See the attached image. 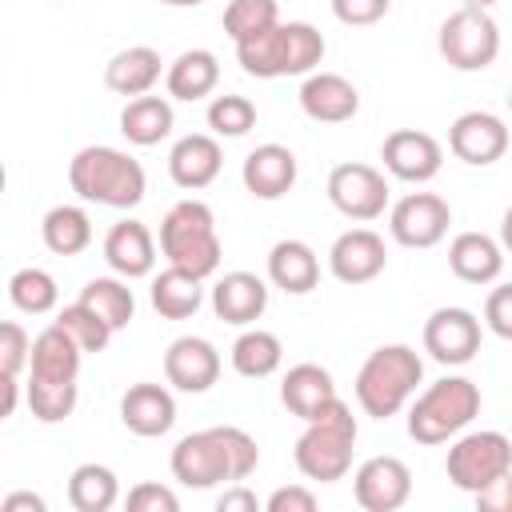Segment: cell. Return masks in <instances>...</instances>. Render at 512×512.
Here are the masks:
<instances>
[{
	"instance_id": "cell-52",
	"label": "cell",
	"mask_w": 512,
	"mask_h": 512,
	"mask_svg": "<svg viewBox=\"0 0 512 512\" xmlns=\"http://www.w3.org/2000/svg\"><path fill=\"white\" fill-rule=\"evenodd\" d=\"M160 4H168V8H200L204 0H160Z\"/></svg>"
},
{
	"instance_id": "cell-7",
	"label": "cell",
	"mask_w": 512,
	"mask_h": 512,
	"mask_svg": "<svg viewBox=\"0 0 512 512\" xmlns=\"http://www.w3.org/2000/svg\"><path fill=\"white\" fill-rule=\"evenodd\" d=\"M448 480L460 492H480L492 480H500L504 472H512V440L496 428H480V432H464L452 440L448 460H444Z\"/></svg>"
},
{
	"instance_id": "cell-30",
	"label": "cell",
	"mask_w": 512,
	"mask_h": 512,
	"mask_svg": "<svg viewBox=\"0 0 512 512\" xmlns=\"http://www.w3.org/2000/svg\"><path fill=\"white\" fill-rule=\"evenodd\" d=\"M148 300L152 308L164 316V320H188L196 316V308L204 304V280L184 272V268H164L160 276H152V288H148Z\"/></svg>"
},
{
	"instance_id": "cell-2",
	"label": "cell",
	"mask_w": 512,
	"mask_h": 512,
	"mask_svg": "<svg viewBox=\"0 0 512 512\" xmlns=\"http://www.w3.org/2000/svg\"><path fill=\"white\" fill-rule=\"evenodd\" d=\"M356 436H360L356 416H352V408L336 396L316 420L304 424V432H300V440H296V448H292V460H296L300 476H308V480H316V484H336V480H344L348 468H352Z\"/></svg>"
},
{
	"instance_id": "cell-42",
	"label": "cell",
	"mask_w": 512,
	"mask_h": 512,
	"mask_svg": "<svg viewBox=\"0 0 512 512\" xmlns=\"http://www.w3.org/2000/svg\"><path fill=\"white\" fill-rule=\"evenodd\" d=\"M28 356H32V336L16 320H4L0 324V372L20 376V368L28 364Z\"/></svg>"
},
{
	"instance_id": "cell-3",
	"label": "cell",
	"mask_w": 512,
	"mask_h": 512,
	"mask_svg": "<svg viewBox=\"0 0 512 512\" xmlns=\"http://www.w3.org/2000/svg\"><path fill=\"white\" fill-rule=\"evenodd\" d=\"M420 380H424V360L416 356V348L380 344L376 352H368V360L356 372V404L364 408V416L388 420L412 400Z\"/></svg>"
},
{
	"instance_id": "cell-10",
	"label": "cell",
	"mask_w": 512,
	"mask_h": 512,
	"mask_svg": "<svg viewBox=\"0 0 512 512\" xmlns=\"http://www.w3.org/2000/svg\"><path fill=\"white\" fill-rule=\"evenodd\" d=\"M328 200L348 220H376L388 208V180L372 164H336L328 172Z\"/></svg>"
},
{
	"instance_id": "cell-23",
	"label": "cell",
	"mask_w": 512,
	"mask_h": 512,
	"mask_svg": "<svg viewBox=\"0 0 512 512\" xmlns=\"http://www.w3.org/2000/svg\"><path fill=\"white\" fill-rule=\"evenodd\" d=\"M280 400L292 416H300L304 424L316 420L332 400H336V384H332V372L320 368V364H292L280 380Z\"/></svg>"
},
{
	"instance_id": "cell-34",
	"label": "cell",
	"mask_w": 512,
	"mask_h": 512,
	"mask_svg": "<svg viewBox=\"0 0 512 512\" xmlns=\"http://www.w3.org/2000/svg\"><path fill=\"white\" fill-rule=\"evenodd\" d=\"M80 300H84L96 316H104L116 332L132 324L136 296H132V288H128V280H124V276H92V280L80 288Z\"/></svg>"
},
{
	"instance_id": "cell-16",
	"label": "cell",
	"mask_w": 512,
	"mask_h": 512,
	"mask_svg": "<svg viewBox=\"0 0 512 512\" xmlns=\"http://www.w3.org/2000/svg\"><path fill=\"white\" fill-rule=\"evenodd\" d=\"M164 376L176 392H208L220 380V352L204 336H180L164 352Z\"/></svg>"
},
{
	"instance_id": "cell-9",
	"label": "cell",
	"mask_w": 512,
	"mask_h": 512,
	"mask_svg": "<svg viewBox=\"0 0 512 512\" xmlns=\"http://www.w3.org/2000/svg\"><path fill=\"white\" fill-rule=\"evenodd\" d=\"M452 208L436 192H408L388 212V232L400 248H436L448 236Z\"/></svg>"
},
{
	"instance_id": "cell-39",
	"label": "cell",
	"mask_w": 512,
	"mask_h": 512,
	"mask_svg": "<svg viewBox=\"0 0 512 512\" xmlns=\"http://www.w3.org/2000/svg\"><path fill=\"white\" fill-rule=\"evenodd\" d=\"M272 24H280V4L276 0H228L224 8V32L232 36V44L268 32Z\"/></svg>"
},
{
	"instance_id": "cell-24",
	"label": "cell",
	"mask_w": 512,
	"mask_h": 512,
	"mask_svg": "<svg viewBox=\"0 0 512 512\" xmlns=\"http://www.w3.org/2000/svg\"><path fill=\"white\" fill-rule=\"evenodd\" d=\"M448 268L464 284H492L504 272V244L484 232H460L448 244Z\"/></svg>"
},
{
	"instance_id": "cell-35",
	"label": "cell",
	"mask_w": 512,
	"mask_h": 512,
	"mask_svg": "<svg viewBox=\"0 0 512 512\" xmlns=\"http://www.w3.org/2000/svg\"><path fill=\"white\" fill-rule=\"evenodd\" d=\"M236 60H240V68H244L248 76H256V80H276V76H284V20L272 24L268 32H260V36L240 40V44H236Z\"/></svg>"
},
{
	"instance_id": "cell-51",
	"label": "cell",
	"mask_w": 512,
	"mask_h": 512,
	"mask_svg": "<svg viewBox=\"0 0 512 512\" xmlns=\"http://www.w3.org/2000/svg\"><path fill=\"white\" fill-rule=\"evenodd\" d=\"M500 244H504V252L512 256V204L504 208V220H500Z\"/></svg>"
},
{
	"instance_id": "cell-54",
	"label": "cell",
	"mask_w": 512,
	"mask_h": 512,
	"mask_svg": "<svg viewBox=\"0 0 512 512\" xmlns=\"http://www.w3.org/2000/svg\"><path fill=\"white\" fill-rule=\"evenodd\" d=\"M508 108H512V88H508Z\"/></svg>"
},
{
	"instance_id": "cell-27",
	"label": "cell",
	"mask_w": 512,
	"mask_h": 512,
	"mask_svg": "<svg viewBox=\"0 0 512 512\" xmlns=\"http://www.w3.org/2000/svg\"><path fill=\"white\" fill-rule=\"evenodd\" d=\"M220 84V60L208 52V48H188L180 52L168 72H164V88L172 100H204L212 96V88Z\"/></svg>"
},
{
	"instance_id": "cell-21",
	"label": "cell",
	"mask_w": 512,
	"mask_h": 512,
	"mask_svg": "<svg viewBox=\"0 0 512 512\" xmlns=\"http://www.w3.org/2000/svg\"><path fill=\"white\" fill-rule=\"evenodd\" d=\"M264 308H268V284L256 272H224L212 288V312L224 324L248 328L264 316Z\"/></svg>"
},
{
	"instance_id": "cell-29",
	"label": "cell",
	"mask_w": 512,
	"mask_h": 512,
	"mask_svg": "<svg viewBox=\"0 0 512 512\" xmlns=\"http://www.w3.org/2000/svg\"><path fill=\"white\" fill-rule=\"evenodd\" d=\"M172 124H176V116H172V100L168 96H132L128 104H124V112H120V132H124V140L128 144H136V148H152V144H160L168 132H172Z\"/></svg>"
},
{
	"instance_id": "cell-41",
	"label": "cell",
	"mask_w": 512,
	"mask_h": 512,
	"mask_svg": "<svg viewBox=\"0 0 512 512\" xmlns=\"http://www.w3.org/2000/svg\"><path fill=\"white\" fill-rule=\"evenodd\" d=\"M208 128H212V136H224V140L248 136L256 128V104L248 96L224 92V96H216L208 104Z\"/></svg>"
},
{
	"instance_id": "cell-38",
	"label": "cell",
	"mask_w": 512,
	"mask_h": 512,
	"mask_svg": "<svg viewBox=\"0 0 512 512\" xmlns=\"http://www.w3.org/2000/svg\"><path fill=\"white\" fill-rule=\"evenodd\" d=\"M28 408L40 424H60L76 412V380H36L28 376Z\"/></svg>"
},
{
	"instance_id": "cell-12",
	"label": "cell",
	"mask_w": 512,
	"mask_h": 512,
	"mask_svg": "<svg viewBox=\"0 0 512 512\" xmlns=\"http://www.w3.org/2000/svg\"><path fill=\"white\" fill-rule=\"evenodd\" d=\"M512 136H508V124L496 116V112H460L448 128V152L472 168H488L496 164L504 152H508Z\"/></svg>"
},
{
	"instance_id": "cell-31",
	"label": "cell",
	"mask_w": 512,
	"mask_h": 512,
	"mask_svg": "<svg viewBox=\"0 0 512 512\" xmlns=\"http://www.w3.org/2000/svg\"><path fill=\"white\" fill-rule=\"evenodd\" d=\"M40 240L56 256H80L92 244V220L80 204H56L40 220Z\"/></svg>"
},
{
	"instance_id": "cell-26",
	"label": "cell",
	"mask_w": 512,
	"mask_h": 512,
	"mask_svg": "<svg viewBox=\"0 0 512 512\" xmlns=\"http://www.w3.org/2000/svg\"><path fill=\"white\" fill-rule=\"evenodd\" d=\"M268 280L288 296H304L320 284V260L304 240H276L268 252Z\"/></svg>"
},
{
	"instance_id": "cell-5",
	"label": "cell",
	"mask_w": 512,
	"mask_h": 512,
	"mask_svg": "<svg viewBox=\"0 0 512 512\" xmlns=\"http://www.w3.org/2000/svg\"><path fill=\"white\" fill-rule=\"evenodd\" d=\"M480 412V388L468 376H444L428 384L408 408V436L416 444H444L460 436Z\"/></svg>"
},
{
	"instance_id": "cell-40",
	"label": "cell",
	"mask_w": 512,
	"mask_h": 512,
	"mask_svg": "<svg viewBox=\"0 0 512 512\" xmlns=\"http://www.w3.org/2000/svg\"><path fill=\"white\" fill-rule=\"evenodd\" d=\"M56 324L84 348V352H104L108 348V340H112V324L104 320V316H96L84 300H76V304H68V308H60V316H56Z\"/></svg>"
},
{
	"instance_id": "cell-47",
	"label": "cell",
	"mask_w": 512,
	"mask_h": 512,
	"mask_svg": "<svg viewBox=\"0 0 512 512\" xmlns=\"http://www.w3.org/2000/svg\"><path fill=\"white\" fill-rule=\"evenodd\" d=\"M476 508L480 512H512V472H504L500 480L480 488L476 492Z\"/></svg>"
},
{
	"instance_id": "cell-43",
	"label": "cell",
	"mask_w": 512,
	"mask_h": 512,
	"mask_svg": "<svg viewBox=\"0 0 512 512\" xmlns=\"http://www.w3.org/2000/svg\"><path fill=\"white\" fill-rule=\"evenodd\" d=\"M124 504H128V512H176L180 508V496L172 488H164V484L144 480V484H132L128 488Z\"/></svg>"
},
{
	"instance_id": "cell-15",
	"label": "cell",
	"mask_w": 512,
	"mask_h": 512,
	"mask_svg": "<svg viewBox=\"0 0 512 512\" xmlns=\"http://www.w3.org/2000/svg\"><path fill=\"white\" fill-rule=\"evenodd\" d=\"M328 268L340 284H368L388 268V248L372 228H348L332 240Z\"/></svg>"
},
{
	"instance_id": "cell-33",
	"label": "cell",
	"mask_w": 512,
	"mask_h": 512,
	"mask_svg": "<svg viewBox=\"0 0 512 512\" xmlns=\"http://www.w3.org/2000/svg\"><path fill=\"white\" fill-rule=\"evenodd\" d=\"M280 360H284V344L268 328H244L236 336V344H232V368L240 376H248V380L272 376L280 368Z\"/></svg>"
},
{
	"instance_id": "cell-36",
	"label": "cell",
	"mask_w": 512,
	"mask_h": 512,
	"mask_svg": "<svg viewBox=\"0 0 512 512\" xmlns=\"http://www.w3.org/2000/svg\"><path fill=\"white\" fill-rule=\"evenodd\" d=\"M8 300H12L20 312H28V316H44V312H52L56 300H60L56 276L28 264V268L12 272V280H8Z\"/></svg>"
},
{
	"instance_id": "cell-20",
	"label": "cell",
	"mask_w": 512,
	"mask_h": 512,
	"mask_svg": "<svg viewBox=\"0 0 512 512\" xmlns=\"http://www.w3.org/2000/svg\"><path fill=\"white\" fill-rule=\"evenodd\" d=\"M104 260L124 280L152 276V268H156V240H152L148 224H140V220H116L108 228V236H104Z\"/></svg>"
},
{
	"instance_id": "cell-37",
	"label": "cell",
	"mask_w": 512,
	"mask_h": 512,
	"mask_svg": "<svg viewBox=\"0 0 512 512\" xmlns=\"http://www.w3.org/2000/svg\"><path fill=\"white\" fill-rule=\"evenodd\" d=\"M324 36L308 20H288L284 24V76H312L316 64L324 60Z\"/></svg>"
},
{
	"instance_id": "cell-46",
	"label": "cell",
	"mask_w": 512,
	"mask_h": 512,
	"mask_svg": "<svg viewBox=\"0 0 512 512\" xmlns=\"http://www.w3.org/2000/svg\"><path fill=\"white\" fill-rule=\"evenodd\" d=\"M268 512H316V492L304 484H284L264 500Z\"/></svg>"
},
{
	"instance_id": "cell-11",
	"label": "cell",
	"mask_w": 512,
	"mask_h": 512,
	"mask_svg": "<svg viewBox=\"0 0 512 512\" xmlns=\"http://www.w3.org/2000/svg\"><path fill=\"white\" fill-rule=\"evenodd\" d=\"M480 320L476 312L468 308H436L428 320H424V352L436 360V364H448V368H460L468 364L476 352H480Z\"/></svg>"
},
{
	"instance_id": "cell-49",
	"label": "cell",
	"mask_w": 512,
	"mask_h": 512,
	"mask_svg": "<svg viewBox=\"0 0 512 512\" xmlns=\"http://www.w3.org/2000/svg\"><path fill=\"white\" fill-rule=\"evenodd\" d=\"M0 512H48V504L36 492H8L0 500Z\"/></svg>"
},
{
	"instance_id": "cell-18",
	"label": "cell",
	"mask_w": 512,
	"mask_h": 512,
	"mask_svg": "<svg viewBox=\"0 0 512 512\" xmlns=\"http://www.w3.org/2000/svg\"><path fill=\"white\" fill-rule=\"evenodd\" d=\"M220 164H224V152H220V140L208 136V132H188L172 144L168 152V176L176 188L184 192H200L208 188L216 176H220Z\"/></svg>"
},
{
	"instance_id": "cell-13",
	"label": "cell",
	"mask_w": 512,
	"mask_h": 512,
	"mask_svg": "<svg viewBox=\"0 0 512 512\" xmlns=\"http://www.w3.org/2000/svg\"><path fill=\"white\" fill-rule=\"evenodd\" d=\"M352 492L364 512H396L412 496V472L400 456H372L356 468Z\"/></svg>"
},
{
	"instance_id": "cell-48",
	"label": "cell",
	"mask_w": 512,
	"mask_h": 512,
	"mask_svg": "<svg viewBox=\"0 0 512 512\" xmlns=\"http://www.w3.org/2000/svg\"><path fill=\"white\" fill-rule=\"evenodd\" d=\"M256 508H260V500H256V492H248L244 484L224 488L220 500H216V512H256Z\"/></svg>"
},
{
	"instance_id": "cell-25",
	"label": "cell",
	"mask_w": 512,
	"mask_h": 512,
	"mask_svg": "<svg viewBox=\"0 0 512 512\" xmlns=\"http://www.w3.org/2000/svg\"><path fill=\"white\" fill-rule=\"evenodd\" d=\"M160 72V52L148 44H132L104 64V84L116 96H148L160 84Z\"/></svg>"
},
{
	"instance_id": "cell-45",
	"label": "cell",
	"mask_w": 512,
	"mask_h": 512,
	"mask_svg": "<svg viewBox=\"0 0 512 512\" xmlns=\"http://www.w3.org/2000/svg\"><path fill=\"white\" fill-rule=\"evenodd\" d=\"M484 324L492 336L500 340H512V284H500L488 292L484 300Z\"/></svg>"
},
{
	"instance_id": "cell-28",
	"label": "cell",
	"mask_w": 512,
	"mask_h": 512,
	"mask_svg": "<svg viewBox=\"0 0 512 512\" xmlns=\"http://www.w3.org/2000/svg\"><path fill=\"white\" fill-rule=\"evenodd\" d=\"M80 356L84 348L52 320V328H44L32 340V356H28V372L36 380H76L80 376Z\"/></svg>"
},
{
	"instance_id": "cell-50",
	"label": "cell",
	"mask_w": 512,
	"mask_h": 512,
	"mask_svg": "<svg viewBox=\"0 0 512 512\" xmlns=\"http://www.w3.org/2000/svg\"><path fill=\"white\" fill-rule=\"evenodd\" d=\"M0 388H4V408H0V416H12V412H16V400H20L16 376H12V372H0Z\"/></svg>"
},
{
	"instance_id": "cell-22",
	"label": "cell",
	"mask_w": 512,
	"mask_h": 512,
	"mask_svg": "<svg viewBox=\"0 0 512 512\" xmlns=\"http://www.w3.org/2000/svg\"><path fill=\"white\" fill-rule=\"evenodd\" d=\"M120 420L136 436H164L176 424V400L164 384L140 380L120 396Z\"/></svg>"
},
{
	"instance_id": "cell-19",
	"label": "cell",
	"mask_w": 512,
	"mask_h": 512,
	"mask_svg": "<svg viewBox=\"0 0 512 512\" xmlns=\"http://www.w3.org/2000/svg\"><path fill=\"white\" fill-rule=\"evenodd\" d=\"M296 176H300V164H296L292 148H284V144H260L240 164V180H244V188L256 200H280V196H288L292 184H296Z\"/></svg>"
},
{
	"instance_id": "cell-8",
	"label": "cell",
	"mask_w": 512,
	"mask_h": 512,
	"mask_svg": "<svg viewBox=\"0 0 512 512\" xmlns=\"http://www.w3.org/2000/svg\"><path fill=\"white\" fill-rule=\"evenodd\" d=\"M172 476L184 484V488H216V484H236V468H232V452L224 444V432L220 424L216 428H204V432H188L176 440L172 448Z\"/></svg>"
},
{
	"instance_id": "cell-32",
	"label": "cell",
	"mask_w": 512,
	"mask_h": 512,
	"mask_svg": "<svg viewBox=\"0 0 512 512\" xmlns=\"http://www.w3.org/2000/svg\"><path fill=\"white\" fill-rule=\"evenodd\" d=\"M120 500V480L108 464H80L68 476V504L76 512H108Z\"/></svg>"
},
{
	"instance_id": "cell-4",
	"label": "cell",
	"mask_w": 512,
	"mask_h": 512,
	"mask_svg": "<svg viewBox=\"0 0 512 512\" xmlns=\"http://www.w3.org/2000/svg\"><path fill=\"white\" fill-rule=\"evenodd\" d=\"M160 252L172 268H184L200 280H208L220 268L224 244L216 232V216L204 200H176L160 220Z\"/></svg>"
},
{
	"instance_id": "cell-17",
	"label": "cell",
	"mask_w": 512,
	"mask_h": 512,
	"mask_svg": "<svg viewBox=\"0 0 512 512\" xmlns=\"http://www.w3.org/2000/svg\"><path fill=\"white\" fill-rule=\"evenodd\" d=\"M300 108L316 124H344L360 112V92L340 72H312L300 84Z\"/></svg>"
},
{
	"instance_id": "cell-1",
	"label": "cell",
	"mask_w": 512,
	"mask_h": 512,
	"mask_svg": "<svg viewBox=\"0 0 512 512\" xmlns=\"http://www.w3.org/2000/svg\"><path fill=\"white\" fill-rule=\"evenodd\" d=\"M68 184L80 200L104 204V208H136L148 192L140 160L112 144H88L68 164Z\"/></svg>"
},
{
	"instance_id": "cell-6",
	"label": "cell",
	"mask_w": 512,
	"mask_h": 512,
	"mask_svg": "<svg viewBox=\"0 0 512 512\" xmlns=\"http://www.w3.org/2000/svg\"><path fill=\"white\" fill-rule=\"evenodd\" d=\"M436 48H440L448 68H456V72H484L500 56V28L488 16V8H464L460 4L440 24Z\"/></svg>"
},
{
	"instance_id": "cell-14",
	"label": "cell",
	"mask_w": 512,
	"mask_h": 512,
	"mask_svg": "<svg viewBox=\"0 0 512 512\" xmlns=\"http://www.w3.org/2000/svg\"><path fill=\"white\" fill-rule=\"evenodd\" d=\"M380 160H384V168L396 180H404V184H428L440 172V164H444V148H440L436 136H428L420 128H396V132L384 136Z\"/></svg>"
},
{
	"instance_id": "cell-53",
	"label": "cell",
	"mask_w": 512,
	"mask_h": 512,
	"mask_svg": "<svg viewBox=\"0 0 512 512\" xmlns=\"http://www.w3.org/2000/svg\"><path fill=\"white\" fill-rule=\"evenodd\" d=\"M460 4H464V8H492L496 0H460Z\"/></svg>"
},
{
	"instance_id": "cell-44",
	"label": "cell",
	"mask_w": 512,
	"mask_h": 512,
	"mask_svg": "<svg viewBox=\"0 0 512 512\" xmlns=\"http://www.w3.org/2000/svg\"><path fill=\"white\" fill-rule=\"evenodd\" d=\"M392 8V0H332V16L348 28H368L376 20H384Z\"/></svg>"
}]
</instances>
